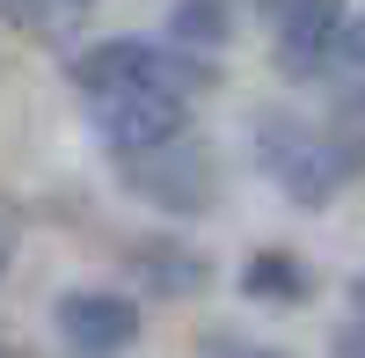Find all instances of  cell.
Wrapping results in <instances>:
<instances>
[{
	"mask_svg": "<svg viewBox=\"0 0 365 358\" xmlns=\"http://www.w3.org/2000/svg\"><path fill=\"white\" fill-rule=\"evenodd\" d=\"M88 8L96 0H8V22H22L29 37H66Z\"/></svg>",
	"mask_w": 365,
	"mask_h": 358,
	"instance_id": "obj_8",
	"label": "cell"
},
{
	"mask_svg": "<svg viewBox=\"0 0 365 358\" xmlns=\"http://www.w3.org/2000/svg\"><path fill=\"white\" fill-rule=\"evenodd\" d=\"M263 15H270V44H278V73L285 81H314L351 37L344 0H263Z\"/></svg>",
	"mask_w": 365,
	"mask_h": 358,
	"instance_id": "obj_4",
	"label": "cell"
},
{
	"mask_svg": "<svg viewBox=\"0 0 365 358\" xmlns=\"http://www.w3.org/2000/svg\"><path fill=\"white\" fill-rule=\"evenodd\" d=\"M125 190L161 205V213H205L220 198V161L190 139H168V146H146V154H125Z\"/></svg>",
	"mask_w": 365,
	"mask_h": 358,
	"instance_id": "obj_3",
	"label": "cell"
},
{
	"mask_svg": "<svg viewBox=\"0 0 365 358\" xmlns=\"http://www.w3.org/2000/svg\"><path fill=\"white\" fill-rule=\"evenodd\" d=\"M197 358H278V351H256V344H241V337H205Z\"/></svg>",
	"mask_w": 365,
	"mask_h": 358,
	"instance_id": "obj_10",
	"label": "cell"
},
{
	"mask_svg": "<svg viewBox=\"0 0 365 358\" xmlns=\"http://www.w3.org/2000/svg\"><path fill=\"white\" fill-rule=\"evenodd\" d=\"M168 37L182 51H220L227 44V0H182L168 15Z\"/></svg>",
	"mask_w": 365,
	"mask_h": 358,
	"instance_id": "obj_7",
	"label": "cell"
},
{
	"mask_svg": "<svg viewBox=\"0 0 365 358\" xmlns=\"http://www.w3.org/2000/svg\"><path fill=\"white\" fill-rule=\"evenodd\" d=\"M146 271H154L161 292H190L205 285V256H168V249H146Z\"/></svg>",
	"mask_w": 365,
	"mask_h": 358,
	"instance_id": "obj_9",
	"label": "cell"
},
{
	"mask_svg": "<svg viewBox=\"0 0 365 358\" xmlns=\"http://www.w3.org/2000/svg\"><path fill=\"white\" fill-rule=\"evenodd\" d=\"M51 329L73 358H117L139 344V300H125V292H66L51 307Z\"/></svg>",
	"mask_w": 365,
	"mask_h": 358,
	"instance_id": "obj_5",
	"label": "cell"
},
{
	"mask_svg": "<svg viewBox=\"0 0 365 358\" xmlns=\"http://www.w3.org/2000/svg\"><path fill=\"white\" fill-rule=\"evenodd\" d=\"M344 44H351V58H358V66H365V15L351 22V37H344Z\"/></svg>",
	"mask_w": 365,
	"mask_h": 358,
	"instance_id": "obj_11",
	"label": "cell"
},
{
	"mask_svg": "<svg viewBox=\"0 0 365 358\" xmlns=\"http://www.w3.org/2000/svg\"><path fill=\"white\" fill-rule=\"evenodd\" d=\"M66 81L88 110V125L103 132V146L125 161V154L182 139V110H190V88L205 81V66H197V51H161V44H139V37H110L96 51H81L66 66Z\"/></svg>",
	"mask_w": 365,
	"mask_h": 358,
	"instance_id": "obj_1",
	"label": "cell"
},
{
	"mask_svg": "<svg viewBox=\"0 0 365 358\" xmlns=\"http://www.w3.org/2000/svg\"><path fill=\"white\" fill-rule=\"evenodd\" d=\"M0 358H8V351H0Z\"/></svg>",
	"mask_w": 365,
	"mask_h": 358,
	"instance_id": "obj_13",
	"label": "cell"
},
{
	"mask_svg": "<svg viewBox=\"0 0 365 358\" xmlns=\"http://www.w3.org/2000/svg\"><path fill=\"white\" fill-rule=\"evenodd\" d=\"M0 263H8V256H0Z\"/></svg>",
	"mask_w": 365,
	"mask_h": 358,
	"instance_id": "obj_12",
	"label": "cell"
},
{
	"mask_svg": "<svg viewBox=\"0 0 365 358\" xmlns=\"http://www.w3.org/2000/svg\"><path fill=\"white\" fill-rule=\"evenodd\" d=\"M249 146L263 175L278 183L292 205H329L344 183L365 175V132L351 125H314V117H256Z\"/></svg>",
	"mask_w": 365,
	"mask_h": 358,
	"instance_id": "obj_2",
	"label": "cell"
},
{
	"mask_svg": "<svg viewBox=\"0 0 365 358\" xmlns=\"http://www.w3.org/2000/svg\"><path fill=\"white\" fill-rule=\"evenodd\" d=\"M241 292H249V300H278V307H292L299 292H307V271H299L292 256H249V271H241Z\"/></svg>",
	"mask_w": 365,
	"mask_h": 358,
	"instance_id": "obj_6",
	"label": "cell"
}]
</instances>
